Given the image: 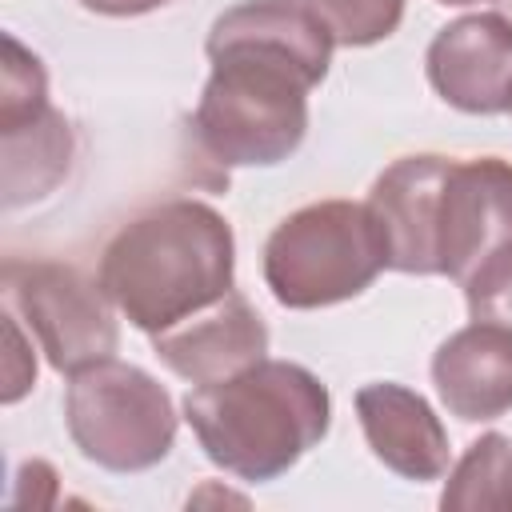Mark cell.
<instances>
[{
    "label": "cell",
    "instance_id": "19",
    "mask_svg": "<svg viewBox=\"0 0 512 512\" xmlns=\"http://www.w3.org/2000/svg\"><path fill=\"white\" fill-rule=\"evenodd\" d=\"M496 12H500L508 24H512V0H496Z\"/></svg>",
    "mask_w": 512,
    "mask_h": 512
},
{
    "label": "cell",
    "instance_id": "5",
    "mask_svg": "<svg viewBox=\"0 0 512 512\" xmlns=\"http://www.w3.org/2000/svg\"><path fill=\"white\" fill-rule=\"evenodd\" d=\"M64 424L80 456L108 472L156 468L176 440V408L168 388L116 356L68 380Z\"/></svg>",
    "mask_w": 512,
    "mask_h": 512
},
{
    "label": "cell",
    "instance_id": "10",
    "mask_svg": "<svg viewBox=\"0 0 512 512\" xmlns=\"http://www.w3.org/2000/svg\"><path fill=\"white\" fill-rule=\"evenodd\" d=\"M152 352L188 384H212L264 360L268 328L244 292H224L216 304L184 316L152 336Z\"/></svg>",
    "mask_w": 512,
    "mask_h": 512
},
{
    "label": "cell",
    "instance_id": "16",
    "mask_svg": "<svg viewBox=\"0 0 512 512\" xmlns=\"http://www.w3.org/2000/svg\"><path fill=\"white\" fill-rule=\"evenodd\" d=\"M468 316L476 324L504 328L512 336V244L488 256L468 280H464Z\"/></svg>",
    "mask_w": 512,
    "mask_h": 512
},
{
    "label": "cell",
    "instance_id": "17",
    "mask_svg": "<svg viewBox=\"0 0 512 512\" xmlns=\"http://www.w3.org/2000/svg\"><path fill=\"white\" fill-rule=\"evenodd\" d=\"M4 332H8V356H4V404H16V400L36 384V360H32V352L24 348L20 320H16L12 308H8V316H4Z\"/></svg>",
    "mask_w": 512,
    "mask_h": 512
},
{
    "label": "cell",
    "instance_id": "15",
    "mask_svg": "<svg viewBox=\"0 0 512 512\" xmlns=\"http://www.w3.org/2000/svg\"><path fill=\"white\" fill-rule=\"evenodd\" d=\"M304 8L340 48H368L388 40L404 20V0H288Z\"/></svg>",
    "mask_w": 512,
    "mask_h": 512
},
{
    "label": "cell",
    "instance_id": "4",
    "mask_svg": "<svg viewBox=\"0 0 512 512\" xmlns=\"http://www.w3.org/2000/svg\"><path fill=\"white\" fill-rule=\"evenodd\" d=\"M388 268L368 204L316 200L284 216L264 244V284L276 304L308 312L360 296Z\"/></svg>",
    "mask_w": 512,
    "mask_h": 512
},
{
    "label": "cell",
    "instance_id": "14",
    "mask_svg": "<svg viewBox=\"0 0 512 512\" xmlns=\"http://www.w3.org/2000/svg\"><path fill=\"white\" fill-rule=\"evenodd\" d=\"M444 512H512V440L484 432L456 460L444 492Z\"/></svg>",
    "mask_w": 512,
    "mask_h": 512
},
{
    "label": "cell",
    "instance_id": "18",
    "mask_svg": "<svg viewBox=\"0 0 512 512\" xmlns=\"http://www.w3.org/2000/svg\"><path fill=\"white\" fill-rule=\"evenodd\" d=\"M80 4L88 12H100V16H144V12H156L168 0H80Z\"/></svg>",
    "mask_w": 512,
    "mask_h": 512
},
{
    "label": "cell",
    "instance_id": "12",
    "mask_svg": "<svg viewBox=\"0 0 512 512\" xmlns=\"http://www.w3.org/2000/svg\"><path fill=\"white\" fill-rule=\"evenodd\" d=\"M432 384L440 404L464 424L504 416L512 408V336L472 320L436 348Z\"/></svg>",
    "mask_w": 512,
    "mask_h": 512
},
{
    "label": "cell",
    "instance_id": "7",
    "mask_svg": "<svg viewBox=\"0 0 512 512\" xmlns=\"http://www.w3.org/2000/svg\"><path fill=\"white\" fill-rule=\"evenodd\" d=\"M512 244V164L500 156L452 160L436 204V272L464 284Z\"/></svg>",
    "mask_w": 512,
    "mask_h": 512
},
{
    "label": "cell",
    "instance_id": "6",
    "mask_svg": "<svg viewBox=\"0 0 512 512\" xmlns=\"http://www.w3.org/2000/svg\"><path fill=\"white\" fill-rule=\"evenodd\" d=\"M4 300L28 324L40 352L56 372H84L100 360H112L120 344L116 304L72 264L56 260H8L4 264Z\"/></svg>",
    "mask_w": 512,
    "mask_h": 512
},
{
    "label": "cell",
    "instance_id": "1",
    "mask_svg": "<svg viewBox=\"0 0 512 512\" xmlns=\"http://www.w3.org/2000/svg\"><path fill=\"white\" fill-rule=\"evenodd\" d=\"M332 48V36L288 0L220 12L204 40L212 76L192 112L200 152L220 168L288 160L308 132V92L328 76Z\"/></svg>",
    "mask_w": 512,
    "mask_h": 512
},
{
    "label": "cell",
    "instance_id": "8",
    "mask_svg": "<svg viewBox=\"0 0 512 512\" xmlns=\"http://www.w3.org/2000/svg\"><path fill=\"white\" fill-rule=\"evenodd\" d=\"M424 68L444 104L472 116L512 112V24L500 12L460 16L440 28Z\"/></svg>",
    "mask_w": 512,
    "mask_h": 512
},
{
    "label": "cell",
    "instance_id": "11",
    "mask_svg": "<svg viewBox=\"0 0 512 512\" xmlns=\"http://www.w3.org/2000/svg\"><path fill=\"white\" fill-rule=\"evenodd\" d=\"M356 416L372 456L404 480H440L448 472V432L432 404L392 380L364 384L356 392Z\"/></svg>",
    "mask_w": 512,
    "mask_h": 512
},
{
    "label": "cell",
    "instance_id": "3",
    "mask_svg": "<svg viewBox=\"0 0 512 512\" xmlns=\"http://www.w3.org/2000/svg\"><path fill=\"white\" fill-rule=\"evenodd\" d=\"M184 420L216 468L260 484L324 440L332 400L308 368L264 356L236 376L196 384L184 396Z\"/></svg>",
    "mask_w": 512,
    "mask_h": 512
},
{
    "label": "cell",
    "instance_id": "2",
    "mask_svg": "<svg viewBox=\"0 0 512 512\" xmlns=\"http://www.w3.org/2000/svg\"><path fill=\"white\" fill-rule=\"evenodd\" d=\"M236 240L204 200H168L128 220L100 256V288L120 316L156 336L232 292Z\"/></svg>",
    "mask_w": 512,
    "mask_h": 512
},
{
    "label": "cell",
    "instance_id": "20",
    "mask_svg": "<svg viewBox=\"0 0 512 512\" xmlns=\"http://www.w3.org/2000/svg\"><path fill=\"white\" fill-rule=\"evenodd\" d=\"M436 4H480V0H436Z\"/></svg>",
    "mask_w": 512,
    "mask_h": 512
},
{
    "label": "cell",
    "instance_id": "9",
    "mask_svg": "<svg viewBox=\"0 0 512 512\" xmlns=\"http://www.w3.org/2000/svg\"><path fill=\"white\" fill-rule=\"evenodd\" d=\"M448 164L452 156L424 152V156H400L376 176L364 204L384 240L388 268L408 276H440L436 272V204H440Z\"/></svg>",
    "mask_w": 512,
    "mask_h": 512
},
{
    "label": "cell",
    "instance_id": "13",
    "mask_svg": "<svg viewBox=\"0 0 512 512\" xmlns=\"http://www.w3.org/2000/svg\"><path fill=\"white\" fill-rule=\"evenodd\" d=\"M0 160H4V208L44 200L72 168V128L52 104L0 116Z\"/></svg>",
    "mask_w": 512,
    "mask_h": 512
}]
</instances>
